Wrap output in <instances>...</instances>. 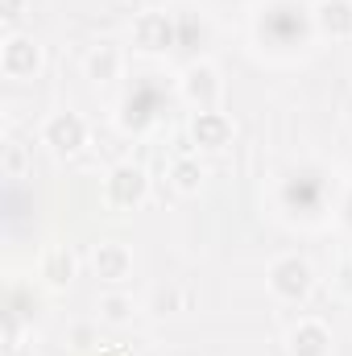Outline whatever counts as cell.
<instances>
[{"label":"cell","instance_id":"obj_1","mask_svg":"<svg viewBox=\"0 0 352 356\" xmlns=\"http://www.w3.org/2000/svg\"><path fill=\"white\" fill-rule=\"evenodd\" d=\"M154 104H158V88L154 83H141V88L125 99V120L141 129L145 120H154Z\"/></svg>","mask_w":352,"mask_h":356},{"label":"cell","instance_id":"obj_2","mask_svg":"<svg viewBox=\"0 0 352 356\" xmlns=\"http://www.w3.org/2000/svg\"><path fill=\"white\" fill-rule=\"evenodd\" d=\"M273 277H278L282 294H303L307 290V266L303 261H282V266L273 269Z\"/></svg>","mask_w":352,"mask_h":356},{"label":"cell","instance_id":"obj_3","mask_svg":"<svg viewBox=\"0 0 352 356\" xmlns=\"http://www.w3.org/2000/svg\"><path fill=\"white\" fill-rule=\"evenodd\" d=\"M79 137H83V129H79V120H75V116H58V120L50 124V141H54L58 149H75V145H79Z\"/></svg>","mask_w":352,"mask_h":356},{"label":"cell","instance_id":"obj_4","mask_svg":"<svg viewBox=\"0 0 352 356\" xmlns=\"http://www.w3.org/2000/svg\"><path fill=\"white\" fill-rule=\"evenodd\" d=\"M25 63L33 67L38 63V54H33V46L29 42H8V54H4V67L17 75V71H25Z\"/></svg>","mask_w":352,"mask_h":356},{"label":"cell","instance_id":"obj_5","mask_svg":"<svg viewBox=\"0 0 352 356\" xmlns=\"http://www.w3.org/2000/svg\"><path fill=\"white\" fill-rule=\"evenodd\" d=\"M199 133H207L211 145H220V137H224V120H220V116H203V120L195 124V137H199Z\"/></svg>","mask_w":352,"mask_h":356},{"label":"cell","instance_id":"obj_6","mask_svg":"<svg viewBox=\"0 0 352 356\" xmlns=\"http://www.w3.org/2000/svg\"><path fill=\"white\" fill-rule=\"evenodd\" d=\"M13 8H17V0H8V17H13Z\"/></svg>","mask_w":352,"mask_h":356}]
</instances>
